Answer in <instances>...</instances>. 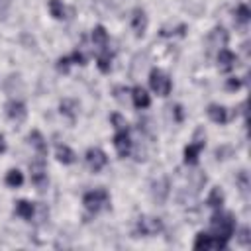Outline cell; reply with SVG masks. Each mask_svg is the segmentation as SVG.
<instances>
[{
  "mask_svg": "<svg viewBox=\"0 0 251 251\" xmlns=\"http://www.w3.org/2000/svg\"><path fill=\"white\" fill-rule=\"evenodd\" d=\"M233 231H235V218H233V214L231 212H224L222 208L216 210L212 214V218H210V233L229 241Z\"/></svg>",
  "mask_w": 251,
  "mask_h": 251,
  "instance_id": "6da1fadb",
  "label": "cell"
},
{
  "mask_svg": "<svg viewBox=\"0 0 251 251\" xmlns=\"http://www.w3.org/2000/svg\"><path fill=\"white\" fill-rule=\"evenodd\" d=\"M82 206L86 208V212L90 214H98L102 210H108L110 208V194L108 190L104 188H96V190H90L82 196Z\"/></svg>",
  "mask_w": 251,
  "mask_h": 251,
  "instance_id": "7a4b0ae2",
  "label": "cell"
},
{
  "mask_svg": "<svg viewBox=\"0 0 251 251\" xmlns=\"http://www.w3.org/2000/svg\"><path fill=\"white\" fill-rule=\"evenodd\" d=\"M196 251H222L227 247V239L224 237H218V235H212V233H206V231H200L194 239V245H192Z\"/></svg>",
  "mask_w": 251,
  "mask_h": 251,
  "instance_id": "3957f363",
  "label": "cell"
},
{
  "mask_svg": "<svg viewBox=\"0 0 251 251\" xmlns=\"http://www.w3.org/2000/svg\"><path fill=\"white\" fill-rule=\"evenodd\" d=\"M149 86H151V90L157 96H163L165 98V96L171 94L173 82H171V78L161 69H151V73H149Z\"/></svg>",
  "mask_w": 251,
  "mask_h": 251,
  "instance_id": "277c9868",
  "label": "cell"
},
{
  "mask_svg": "<svg viewBox=\"0 0 251 251\" xmlns=\"http://www.w3.org/2000/svg\"><path fill=\"white\" fill-rule=\"evenodd\" d=\"M149 192H151L153 202H155L157 206H163V204L167 202L169 194H171V182H169V178H167V176H159V178H155V180L151 182Z\"/></svg>",
  "mask_w": 251,
  "mask_h": 251,
  "instance_id": "5b68a950",
  "label": "cell"
},
{
  "mask_svg": "<svg viewBox=\"0 0 251 251\" xmlns=\"http://www.w3.org/2000/svg\"><path fill=\"white\" fill-rule=\"evenodd\" d=\"M137 231L141 235H157L163 231V222L157 216H139L137 218Z\"/></svg>",
  "mask_w": 251,
  "mask_h": 251,
  "instance_id": "8992f818",
  "label": "cell"
},
{
  "mask_svg": "<svg viewBox=\"0 0 251 251\" xmlns=\"http://www.w3.org/2000/svg\"><path fill=\"white\" fill-rule=\"evenodd\" d=\"M29 176H31V182L39 190H45V186H47V171H45V161H43L41 155H39L37 161L29 163Z\"/></svg>",
  "mask_w": 251,
  "mask_h": 251,
  "instance_id": "52a82bcc",
  "label": "cell"
},
{
  "mask_svg": "<svg viewBox=\"0 0 251 251\" xmlns=\"http://www.w3.org/2000/svg\"><path fill=\"white\" fill-rule=\"evenodd\" d=\"M84 161H86V165H88V169H90L92 173H98V171H102V169L106 167L108 157H106V153H104L100 147H90V149H86V153H84Z\"/></svg>",
  "mask_w": 251,
  "mask_h": 251,
  "instance_id": "ba28073f",
  "label": "cell"
},
{
  "mask_svg": "<svg viewBox=\"0 0 251 251\" xmlns=\"http://www.w3.org/2000/svg\"><path fill=\"white\" fill-rule=\"evenodd\" d=\"M4 110H6L8 120H12V122H16V124H20V122H24V120L27 118L25 104H24L22 100H18V98H10V100L6 102V106H4Z\"/></svg>",
  "mask_w": 251,
  "mask_h": 251,
  "instance_id": "9c48e42d",
  "label": "cell"
},
{
  "mask_svg": "<svg viewBox=\"0 0 251 251\" xmlns=\"http://www.w3.org/2000/svg\"><path fill=\"white\" fill-rule=\"evenodd\" d=\"M208 51H220V49H224L226 45H227V41H229V35H227V31L224 29V27H214L210 33H208Z\"/></svg>",
  "mask_w": 251,
  "mask_h": 251,
  "instance_id": "30bf717a",
  "label": "cell"
},
{
  "mask_svg": "<svg viewBox=\"0 0 251 251\" xmlns=\"http://www.w3.org/2000/svg\"><path fill=\"white\" fill-rule=\"evenodd\" d=\"M114 147H116V153L124 159L131 153V147H133V141L129 137V129H124V131H116L114 133Z\"/></svg>",
  "mask_w": 251,
  "mask_h": 251,
  "instance_id": "8fae6325",
  "label": "cell"
},
{
  "mask_svg": "<svg viewBox=\"0 0 251 251\" xmlns=\"http://www.w3.org/2000/svg\"><path fill=\"white\" fill-rule=\"evenodd\" d=\"M216 61H218V69L222 73H229L235 67V63H237V55L233 51H229V49L224 47V49H220L216 53Z\"/></svg>",
  "mask_w": 251,
  "mask_h": 251,
  "instance_id": "7c38bea8",
  "label": "cell"
},
{
  "mask_svg": "<svg viewBox=\"0 0 251 251\" xmlns=\"http://www.w3.org/2000/svg\"><path fill=\"white\" fill-rule=\"evenodd\" d=\"M147 24H149L147 14H145L141 8H135V10L131 12V29L135 31L137 37H141V35L147 31Z\"/></svg>",
  "mask_w": 251,
  "mask_h": 251,
  "instance_id": "4fadbf2b",
  "label": "cell"
},
{
  "mask_svg": "<svg viewBox=\"0 0 251 251\" xmlns=\"http://www.w3.org/2000/svg\"><path fill=\"white\" fill-rule=\"evenodd\" d=\"M131 102L137 110H145L151 106V96L147 94V90L143 86H133L131 88Z\"/></svg>",
  "mask_w": 251,
  "mask_h": 251,
  "instance_id": "5bb4252c",
  "label": "cell"
},
{
  "mask_svg": "<svg viewBox=\"0 0 251 251\" xmlns=\"http://www.w3.org/2000/svg\"><path fill=\"white\" fill-rule=\"evenodd\" d=\"M27 143L37 151V155H41V157L47 155V141H45V137L41 135V131L31 129V131L27 133Z\"/></svg>",
  "mask_w": 251,
  "mask_h": 251,
  "instance_id": "9a60e30c",
  "label": "cell"
},
{
  "mask_svg": "<svg viewBox=\"0 0 251 251\" xmlns=\"http://www.w3.org/2000/svg\"><path fill=\"white\" fill-rule=\"evenodd\" d=\"M59 112H61L65 118H69L71 122H75L76 116H78V102H76L75 98H63V100L59 102Z\"/></svg>",
  "mask_w": 251,
  "mask_h": 251,
  "instance_id": "2e32d148",
  "label": "cell"
},
{
  "mask_svg": "<svg viewBox=\"0 0 251 251\" xmlns=\"http://www.w3.org/2000/svg\"><path fill=\"white\" fill-rule=\"evenodd\" d=\"M202 149H204V143H198V141L188 143V145L184 147V165L194 167V165L198 163V157H200Z\"/></svg>",
  "mask_w": 251,
  "mask_h": 251,
  "instance_id": "e0dca14e",
  "label": "cell"
},
{
  "mask_svg": "<svg viewBox=\"0 0 251 251\" xmlns=\"http://www.w3.org/2000/svg\"><path fill=\"white\" fill-rule=\"evenodd\" d=\"M206 112H208V118H210L214 124H220V126H224V124L229 120V116H227V110H226L222 104H210Z\"/></svg>",
  "mask_w": 251,
  "mask_h": 251,
  "instance_id": "ac0fdd59",
  "label": "cell"
},
{
  "mask_svg": "<svg viewBox=\"0 0 251 251\" xmlns=\"http://www.w3.org/2000/svg\"><path fill=\"white\" fill-rule=\"evenodd\" d=\"M4 90L10 94V96H16V94H22L24 92V80L20 75H10L6 80H4Z\"/></svg>",
  "mask_w": 251,
  "mask_h": 251,
  "instance_id": "d6986e66",
  "label": "cell"
},
{
  "mask_svg": "<svg viewBox=\"0 0 251 251\" xmlns=\"http://www.w3.org/2000/svg\"><path fill=\"white\" fill-rule=\"evenodd\" d=\"M55 157H57V161L63 163V165H73V163L76 161L75 151H73L69 145H63V143H59V145L55 147Z\"/></svg>",
  "mask_w": 251,
  "mask_h": 251,
  "instance_id": "ffe728a7",
  "label": "cell"
},
{
  "mask_svg": "<svg viewBox=\"0 0 251 251\" xmlns=\"http://www.w3.org/2000/svg\"><path fill=\"white\" fill-rule=\"evenodd\" d=\"M224 202H226V194H224V190H222L220 186H214V188L208 192L206 204H208L210 208H214V210H220V208L224 206Z\"/></svg>",
  "mask_w": 251,
  "mask_h": 251,
  "instance_id": "44dd1931",
  "label": "cell"
},
{
  "mask_svg": "<svg viewBox=\"0 0 251 251\" xmlns=\"http://www.w3.org/2000/svg\"><path fill=\"white\" fill-rule=\"evenodd\" d=\"M206 182H208V176H206L202 171H192V173L188 175V186H190V190H192L194 194L200 192Z\"/></svg>",
  "mask_w": 251,
  "mask_h": 251,
  "instance_id": "7402d4cb",
  "label": "cell"
},
{
  "mask_svg": "<svg viewBox=\"0 0 251 251\" xmlns=\"http://www.w3.org/2000/svg\"><path fill=\"white\" fill-rule=\"evenodd\" d=\"M14 212H16V216H20L24 220H31L35 214V206L29 200H18L14 206Z\"/></svg>",
  "mask_w": 251,
  "mask_h": 251,
  "instance_id": "603a6c76",
  "label": "cell"
},
{
  "mask_svg": "<svg viewBox=\"0 0 251 251\" xmlns=\"http://www.w3.org/2000/svg\"><path fill=\"white\" fill-rule=\"evenodd\" d=\"M90 37H92V43H94L96 47H100V49H104V47L108 45V31H106L104 25H94Z\"/></svg>",
  "mask_w": 251,
  "mask_h": 251,
  "instance_id": "cb8c5ba5",
  "label": "cell"
},
{
  "mask_svg": "<svg viewBox=\"0 0 251 251\" xmlns=\"http://www.w3.org/2000/svg\"><path fill=\"white\" fill-rule=\"evenodd\" d=\"M4 182H6L10 188H20V186L24 184V175H22V171H18V169H10V171L6 173Z\"/></svg>",
  "mask_w": 251,
  "mask_h": 251,
  "instance_id": "d4e9b609",
  "label": "cell"
},
{
  "mask_svg": "<svg viewBox=\"0 0 251 251\" xmlns=\"http://www.w3.org/2000/svg\"><path fill=\"white\" fill-rule=\"evenodd\" d=\"M233 16H235V22L245 25L249 20H251V10L247 8V4H239L235 10H233Z\"/></svg>",
  "mask_w": 251,
  "mask_h": 251,
  "instance_id": "484cf974",
  "label": "cell"
},
{
  "mask_svg": "<svg viewBox=\"0 0 251 251\" xmlns=\"http://www.w3.org/2000/svg\"><path fill=\"white\" fill-rule=\"evenodd\" d=\"M96 67H98V71H100V73H104V75H106V73H110V71H112V55H110V53H106V51H104V53H100V55H98V59H96Z\"/></svg>",
  "mask_w": 251,
  "mask_h": 251,
  "instance_id": "4316f807",
  "label": "cell"
},
{
  "mask_svg": "<svg viewBox=\"0 0 251 251\" xmlns=\"http://www.w3.org/2000/svg\"><path fill=\"white\" fill-rule=\"evenodd\" d=\"M145 67H147V53H137L131 63V76H137L139 71H143Z\"/></svg>",
  "mask_w": 251,
  "mask_h": 251,
  "instance_id": "83f0119b",
  "label": "cell"
},
{
  "mask_svg": "<svg viewBox=\"0 0 251 251\" xmlns=\"http://www.w3.org/2000/svg\"><path fill=\"white\" fill-rule=\"evenodd\" d=\"M47 8L51 12V16L55 20H63L65 18V6L61 0H47Z\"/></svg>",
  "mask_w": 251,
  "mask_h": 251,
  "instance_id": "f1b7e54d",
  "label": "cell"
},
{
  "mask_svg": "<svg viewBox=\"0 0 251 251\" xmlns=\"http://www.w3.org/2000/svg\"><path fill=\"white\" fill-rule=\"evenodd\" d=\"M235 184H237L239 192H241L243 196H247V192H249V175H247V171H239V173H237Z\"/></svg>",
  "mask_w": 251,
  "mask_h": 251,
  "instance_id": "f546056e",
  "label": "cell"
},
{
  "mask_svg": "<svg viewBox=\"0 0 251 251\" xmlns=\"http://www.w3.org/2000/svg\"><path fill=\"white\" fill-rule=\"evenodd\" d=\"M235 239H237L239 245L249 247V245H251V229H249L247 226H241V227L235 231Z\"/></svg>",
  "mask_w": 251,
  "mask_h": 251,
  "instance_id": "4dcf8cb0",
  "label": "cell"
},
{
  "mask_svg": "<svg viewBox=\"0 0 251 251\" xmlns=\"http://www.w3.org/2000/svg\"><path fill=\"white\" fill-rule=\"evenodd\" d=\"M114 98L120 102V104H127V100L131 98V90L127 86H116L114 88Z\"/></svg>",
  "mask_w": 251,
  "mask_h": 251,
  "instance_id": "1f68e13d",
  "label": "cell"
},
{
  "mask_svg": "<svg viewBox=\"0 0 251 251\" xmlns=\"http://www.w3.org/2000/svg\"><path fill=\"white\" fill-rule=\"evenodd\" d=\"M110 122H112V126H114L116 131L129 129V127H127V122H126V118H124L122 114H112V116H110Z\"/></svg>",
  "mask_w": 251,
  "mask_h": 251,
  "instance_id": "d6a6232c",
  "label": "cell"
},
{
  "mask_svg": "<svg viewBox=\"0 0 251 251\" xmlns=\"http://www.w3.org/2000/svg\"><path fill=\"white\" fill-rule=\"evenodd\" d=\"M214 155H216V159H218V161L229 159V157L233 155V147H231V145H220V147H216Z\"/></svg>",
  "mask_w": 251,
  "mask_h": 251,
  "instance_id": "836d02e7",
  "label": "cell"
},
{
  "mask_svg": "<svg viewBox=\"0 0 251 251\" xmlns=\"http://www.w3.org/2000/svg\"><path fill=\"white\" fill-rule=\"evenodd\" d=\"M184 31H186V25H184V24H178L175 29H171V31H169V29H165V27H163L159 33H161L163 37H173V35H180V37H182V35H184Z\"/></svg>",
  "mask_w": 251,
  "mask_h": 251,
  "instance_id": "e575fe53",
  "label": "cell"
},
{
  "mask_svg": "<svg viewBox=\"0 0 251 251\" xmlns=\"http://www.w3.org/2000/svg\"><path fill=\"white\" fill-rule=\"evenodd\" d=\"M71 65H73V59H71V55L69 57H59L57 59V71L59 73H69V69H71Z\"/></svg>",
  "mask_w": 251,
  "mask_h": 251,
  "instance_id": "d590c367",
  "label": "cell"
},
{
  "mask_svg": "<svg viewBox=\"0 0 251 251\" xmlns=\"http://www.w3.org/2000/svg\"><path fill=\"white\" fill-rule=\"evenodd\" d=\"M171 110H173V118H175V122H178V124L184 122V110H182L180 104H175Z\"/></svg>",
  "mask_w": 251,
  "mask_h": 251,
  "instance_id": "8d00e7d4",
  "label": "cell"
},
{
  "mask_svg": "<svg viewBox=\"0 0 251 251\" xmlns=\"http://www.w3.org/2000/svg\"><path fill=\"white\" fill-rule=\"evenodd\" d=\"M226 88H227V90H239V88H241V78H237V76L227 78V80H226Z\"/></svg>",
  "mask_w": 251,
  "mask_h": 251,
  "instance_id": "74e56055",
  "label": "cell"
},
{
  "mask_svg": "<svg viewBox=\"0 0 251 251\" xmlns=\"http://www.w3.org/2000/svg\"><path fill=\"white\" fill-rule=\"evenodd\" d=\"M71 59H73V65H86V57L76 49L71 53Z\"/></svg>",
  "mask_w": 251,
  "mask_h": 251,
  "instance_id": "f35d334b",
  "label": "cell"
},
{
  "mask_svg": "<svg viewBox=\"0 0 251 251\" xmlns=\"http://www.w3.org/2000/svg\"><path fill=\"white\" fill-rule=\"evenodd\" d=\"M8 6H10V0H0V18H4V16H6Z\"/></svg>",
  "mask_w": 251,
  "mask_h": 251,
  "instance_id": "ab89813d",
  "label": "cell"
},
{
  "mask_svg": "<svg viewBox=\"0 0 251 251\" xmlns=\"http://www.w3.org/2000/svg\"><path fill=\"white\" fill-rule=\"evenodd\" d=\"M6 151V137H4V133H0V155Z\"/></svg>",
  "mask_w": 251,
  "mask_h": 251,
  "instance_id": "60d3db41",
  "label": "cell"
}]
</instances>
